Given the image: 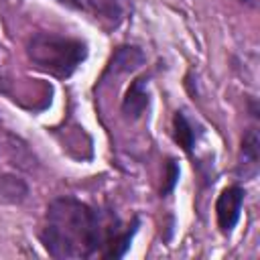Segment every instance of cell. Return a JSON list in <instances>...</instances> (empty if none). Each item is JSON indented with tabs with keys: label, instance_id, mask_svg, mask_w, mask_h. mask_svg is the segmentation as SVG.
Listing matches in <instances>:
<instances>
[{
	"label": "cell",
	"instance_id": "obj_11",
	"mask_svg": "<svg viewBox=\"0 0 260 260\" xmlns=\"http://www.w3.org/2000/svg\"><path fill=\"white\" fill-rule=\"evenodd\" d=\"M179 165H177V160L175 158H169L167 160V173H165V187H162V191H160V195H169L173 189H175V185H177V181H179Z\"/></svg>",
	"mask_w": 260,
	"mask_h": 260
},
{
	"label": "cell",
	"instance_id": "obj_7",
	"mask_svg": "<svg viewBox=\"0 0 260 260\" xmlns=\"http://www.w3.org/2000/svg\"><path fill=\"white\" fill-rule=\"evenodd\" d=\"M258 150H260L258 132L254 128H250L242 138L240 162H238V173L244 179H254L256 177V173H258Z\"/></svg>",
	"mask_w": 260,
	"mask_h": 260
},
{
	"label": "cell",
	"instance_id": "obj_1",
	"mask_svg": "<svg viewBox=\"0 0 260 260\" xmlns=\"http://www.w3.org/2000/svg\"><path fill=\"white\" fill-rule=\"evenodd\" d=\"M116 228L102 223L100 211L75 197H57L49 203L41 242L57 260H83L106 246Z\"/></svg>",
	"mask_w": 260,
	"mask_h": 260
},
{
	"label": "cell",
	"instance_id": "obj_8",
	"mask_svg": "<svg viewBox=\"0 0 260 260\" xmlns=\"http://www.w3.org/2000/svg\"><path fill=\"white\" fill-rule=\"evenodd\" d=\"M144 61H146V57H144V53L138 47H134V45H122V47H118L112 53L106 73H110V71H114V73H130V71L138 69Z\"/></svg>",
	"mask_w": 260,
	"mask_h": 260
},
{
	"label": "cell",
	"instance_id": "obj_13",
	"mask_svg": "<svg viewBox=\"0 0 260 260\" xmlns=\"http://www.w3.org/2000/svg\"><path fill=\"white\" fill-rule=\"evenodd\" d=\"M0 93H10V79L2 69H0Z\"/></svg>",
	"mask_w": 260,
	"mask_h": 260
},
{
	"label": "cell",
	"instance_id": "obj_5",
	"mask_svg": "<svg viewBox=\"0 0 260 260\" xmlns=\"http://www.w3.org/2000/svg\"><path fill=\"white\" fill-rule=\"evenodd\" d=\"M148 104H150V93H148V79L146 77H136L124 100H122V114L126 120L134 122L138 118H142V114L148 110Z\"/></svg>",
	"mask_w": 260,
	"mask_h": 260
},
{
	"label": "cell",
	"instance_id": "obj_9",
	"mask_svg": "<svg viewBox=\"0 0 260 260\" xmlns=\"http://www.w3.org/2000/svg\"><path fill=\"white\" fill-rule=\"evenodd\" d=\"M28 197V185L22 177L4 173L0 175V203L4 205H18Z\"/></svg>",
	"mask_w": 260,
	"mask_h": 260
},
{
	"label": "cell",
	"instance_id": "obj_3",
	"mask_svg": "<svg viewBox=\"0 0 260 260\" xmlns=\"http://www.w3.org/2000/svg\"><path fill=\"white\" fill-rule=\"evenodd\" d=\"M244 195L246 193L240 185H230L219 193L215 201V217H217V228L221 230V234H232V230L236 228L240 213H242Z\"/></svg>",
	"mask_w": 260,
	"mask_h": 260
},
{
	"label": "cell",
	"instance_id": "obj_12",
	"mask_svg": "<svg viewBox=\"0 0 260 260\" xmlns=\"http://www.w3.org/2000/svg\"><path fill=\"white\" fill-rule=\"evenodd\" d=\"M55 2H59V4H63L67 8H73V10H83L85 8L83 0H55Z\"/></svg>",
	"mask_w": 260,
	"mask_h": 260
},
{
	"label": "cell",
	"instance_id": "obj_10",
	"mask_svg": "<svg viewBox=\"0 0 260 260\" xmlns=\"http://www.w3.org/2000/svg\"><path fill=\"white\" fill-rule=\"evenodd\" d=\"M136 230H138V217H134L132 223H130L126 230H122V232L118 230V232L110 238V242L106 244L108 250L104 252V256H108V258H122V256L126 254V250L130 248V242H132Z\"/></svg>",
	"mask_w": 260,
	"mask_h": 260
},
{
	"label": "cell",
	"instance_id": "obj_4",
	"mask_svg": "<svg viewBox=\"0 0 260 260\" xmlns=\"http://www.w3.org/2000/svg\"><path fill=\"white\" fill-rule=\"evenodd\" d=\"M85 4L108 28H118L132 12V0H85Z\"/></svg>",
	"mask_w": 260,
	"mask_h": 260
},
{
	"label": "cell",
	"instance_id": "obj_6",
	"mask_svg": "<svg viewBox=\"0 0 260 260\" xmlns=\"http://www.w3.org/2000/svg\"><path fill=\"white\" fill-rule=\"evenodd\" d=\"M173 128H175V140L179 142V146L191 154L199 136H201V126L185 112V110H177L175 116H173Z\"/></svg>",
	"mask_w": 260,
	"mask_h": 260
},
{
	"label": "cell",
	"instance_id": "obj_2",
	"mask_svg": "<svg viewBox=\"0 0 260 260\" xmlns=\"http://www.w3.org/2000/svg\"><path fill=\"white\" fill-rule=\"evenodd\" d=\"M26 57L39 69L57 79H67L87 57V45L81 39L57 35V32H35L26 41Z\"/></svg>",
	"mask_w": 260,
	"mask_h": 260
}]
</instances>
